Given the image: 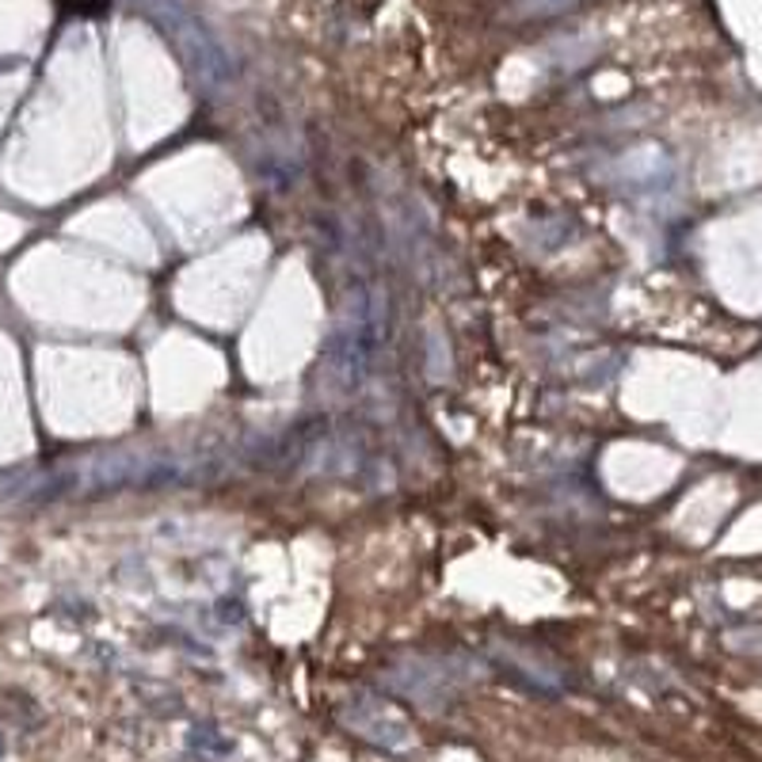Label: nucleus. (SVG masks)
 <instances>
[{"mask_svg": "<svg viewBox=\"0 0 762 762\" xmlns=\"http://www.w3.org/2000/svg\"><path fill=\"white\" fill-rule=\"evenodd\" d=\"M145 12L157 20V27L168 35V43L180 50L188 69L206 84V88H221L233 76V61H229L226 46L191 15L180 0H145Z\"/></svg>", "mask_w": 762, "mask_h": 762, "instance_id": "obj_2", "label": "nucleus"}, {"mask_svg": "<svg viewBox=\"0 0 762 762\" xmlns=\"http://www.w3.org/2000/svg\"><path fill=\"white\" fill-rule=\"evenodd\" d=\"M389 682L408 698V702H420V705H443L446 698L453 694L461 679H450L443 664H431V660H412V664L397 667L389 672Z\"/></svg>", "mask_w": 762, "mask_h": 762, "instance_id": "obj_4", "label": "nucleus"}, {"mask_svg": "<svg viewBox=\"0 0 762 762\" xmlns=\"http://www.w3.org/2000/svg\"><path fill=\"white\" fill-rule=\"evenodd\" d=\"M340 717H343V725H348L351 733H359L363 740L378 743V748L400 751V748H408V740H412L404 717H400L397 710H389L385 702H378V698H371V694L351 698V702L343 705Z\"/></svg>", "mask_w": 762, "mask_h": 762, "instance_id": "obj_3", "label": "nucleus"}, {"mask_svg": "<svg viewBox=\"0 0 762 762\" xmlns=\"http://www.w3.org/2000/svg\"><path fill=\"white\" fill-rule=\"evenodd\" d=\"M385 336V298L378 290L351 294L348 310L336 320V332L325 351V385L332 397H351L378 363Z\"/></svg>", "mask_w": 762, "mask_h": 762, "instance_id": "obj_1", "label": "nucleus"}, {"mask_svg": "<svg viewBox=\"0 0 762 762\" xmlns=\"http://www.w3.org/2000/svg\"><path fill=\"white\" fill-rule=\"evenodd\" d=\"M0 755H4V736H0Z\"/></svg>", "mask_w": 762, "mask_h": 762, "instance_id": "obj_5", "label": "nucleus"}]
</instances>
